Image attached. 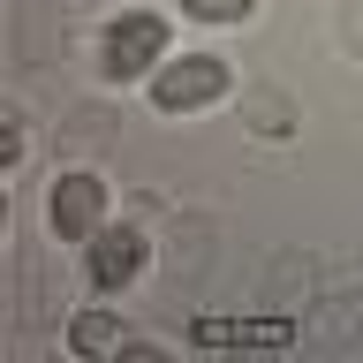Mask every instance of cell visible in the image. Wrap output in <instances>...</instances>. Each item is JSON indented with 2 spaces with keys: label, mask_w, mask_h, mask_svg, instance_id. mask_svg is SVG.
Instances as JSON below:
<instances>
[{
  "label": "cell",
  "mask_w": 363,
  "mask_h": 363,
  "mask_svg": "<svg viewBox=\"0 0 363 363\" xmlns=\"http://www.w3.org/2000/svg\"><path fill=\"white\" fill-rule=\"evenodd\" d=\"M227 61L220 53H182V61H159L152 68V106L159 113H189V106H212V99H227Z\"/></svg>",
  "instance_id": "cell-1"
},
{
  "label": "cell",
  "mask_w": 363,
  "mask_h": 363,
  "mask_svg": "<svg viewBox=\"0 0 363 363\" xmlns=\"http://www.w3.org/2000/svg\"><path fill=\"white\" fill-rule=\"evenodd\" d=\"M159 61H167V23H159V16H121V23H106V38H99V76H106V84L152 76Z\"/></svg>",
  "instance_id": "cell-2"
},
{
  "label": "cell",
  "mask_w": 363,
  "mask_h": 363,
  "mask_svg": "<svg viewBox=\"0 0 363 363\" xmlns=\"http://www.w3.org/2000/svg\"><path fill=\"white\" fill-rule=\"evenodd\" d=\"M45 220H53L61 242H91V235L106 227V182L99 174H61L53 197H45Z\"/></svg>",
  "instance_id": "cell-3"
},
{
  "label": "cell",
  "mask_w": 363,
  "mask_h": 363,
  "mask_svg": "<svg viewBox=\"0 0 363 363\" xmlns=\"http://www.w3.org/2000/svg\"><path fill=\"white\" fill-rule=\"evenodd\" d=\"M144 257H152V242H144L136 227H99V235L84 242V272H91L99 295H121L136 272H144Z\"/></svg>",
  "instance_id": "cell-4"
},
{
  "label": "cell",
  "mask_w": 363,
  "mask_h": 363,
  "mask_svg": "<svg viewBox=\"0 0 363 363\" xmlns=\"http://www.w3.org/2000/svg\"><path fill=\"white\" fill-rule=\"evenodd\" d=\"M189 340H197V348H288L295 325L288 318H197Z\"/></svg>",
  "instance_id": "cell-5"
},
{
  "label": "cell",
  "mask_w": 363,
  "mask_h": 363,
  "mask_svg": "<svg viewBox=\"0 0 363 363\" xmlns=\"http://www.w3.org/2000/svg\"><path fill=\"white\" fill-rule=\"evenodd\" d=\"M68 348H76V356H121L129 333H121L113 311H76V318H68Z\"/></svg>",
  "instance_id": "cell-6"
},
{
  "label": "cell",
  "mask_w": 363,
  "mask_h": 363,
  "mask_svg": "<svg viewBox=\"0 0 363 363\" xmlns=\"http://www.w3.org/2000/svg\"><path fill=\"white\" fill-rule=\"evenodd\" d=\"M242 113H250V129H257V136H288L295 129L288 99H272V91H242Z\"/></svg>",
  "instance_id": "cell-7"
},
{
  "label": "cell",
  "mask_w": 363,
  "mask_h": 363,
  "mask_svg": "<svg viewBox=\"0 0 363 363\" xmlns=\"http://www.w3.org/2000/svg\"><path fill=\"white\" fill-rule=\"evenodd\" d=\"M182 16H197V23H250L257 0H182Z\"/></svg>",
  "instance_id": "cell-8"
}]
</instances>
